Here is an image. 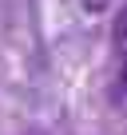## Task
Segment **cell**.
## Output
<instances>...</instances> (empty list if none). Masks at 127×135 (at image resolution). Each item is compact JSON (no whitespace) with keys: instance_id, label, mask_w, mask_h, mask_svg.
Listing matches in <instances>:
<instances>
[{"instance_id":"7a4b0ae2","label":"cell","mask_w":127,"mask_h":135,"mask_svg":"<svg viewBox=\"0 0 127 135\" xmlns=\"http://www.w3.org/2000/svg\"><path fill=\"white\" fill-rule=\"evenodd\" d=\"M80 4H84V12L99 16V12H107V8H111V0H80Z\"/></svg>"},{"instance_id":"3957f363","label":"cell","mask_w":127,"mask_h":135,"mask_svg":"<svg viewBox=\"0 0 127 135\" xmlns=\"http://www.w3.org/2000/svg\"><path fill=\"white\" fill-rule=\"evenodd\" d=\"M123 84H127V56H123Z\"/></svg>"},{"instance_id":"6da1fadb","label":"cell","mask_w":127,"mask_h":135,"mask_svg":"<svg viewBox=\"0 0 127 135\" xmlns=\"http://www.w3.org/2000/svg\"><path fill=\"white\" fill-rule=\"evenodd\" d=\"M115 44L123 48V56H127V8L119 12V20H115Z\"/></svg>"}]
</instances>
